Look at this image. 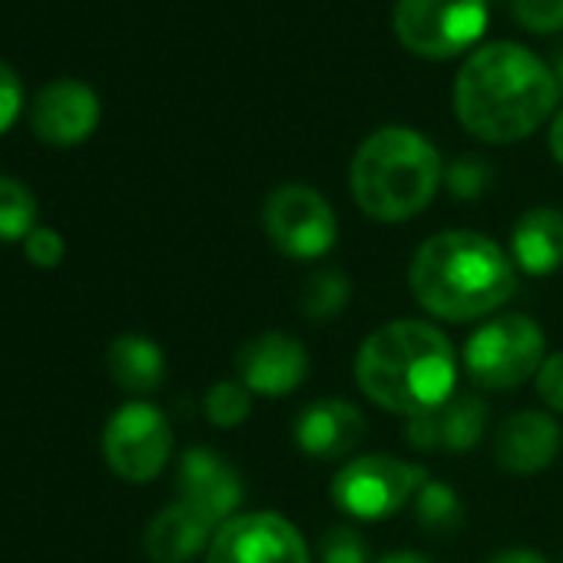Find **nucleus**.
<instances>
[{
	"label": "nucleus",
	"instance_id": "obj_2",
	"mask_svg": "<svg viewBox=\"0 0 563 563\" xmlns=\"http://www.w3.org/2000/svg\"><path fill=\"white\" fill-rule=\"evenodd\" d=\"M408 289L431 319L477 322L514 299L517 265L490 235L444 229L411 255Z\"/></svg>",
	"mask_w": 563,
	"mask_h": 563
},
{
	"label": "nucleus",
	"instance_id": "obj_31",
	"mask_svg": "<svg viewBox=\"0 0 563 563\" xmlns=\"http://www.w3.org/2000/svg\"><path fill=\"white\" fill-rule=\"evenodd\" d=\"M550 153H553V159L563 166V110L553 117V123H550Z\"/></svg>",
	"mask_w": 563,
	"mask_h": 563
},
{
	"label": "nucleus",
	"instance_id": "obj_20",
	"mask_svg": "<svg viewBox=\"0 0 563 563\" xmlns=\"http://www.w3.org/2000/svg\"><path fill=\"white\" fill-rule=\"evenodd\" d=\"M352 302V278L339 265H322L309 272V278L299 289V312L312 325H325L339 319Z\"/></svg>",
	"mask_w": 563,
	"mask_h": 563
},
{
	"label": "nucleus",
	"instance_id": "obj_7",
	"mask_svg": "<svg viewBox=\"0 0 563 563\" xmlns=\"http://www.w3.org/2000/svg\"><path fill=\"white\" fill-rule=\"evenodd\" d=\"M487 27V0H398V41L431 60L454 57L481 41Z\"/></svg>",
	"mask_w": 563,
	"mask_h": 563
},
{
	"label": "nucleus",
	"instance_id": "obj_16",
	"mask_svg": "<svg viewBox=\"0 0 563 563\" xmlns=\"http://www.w3.org/2000/svg\"><path fill=\"white\" fill-rule=\"evenodd\" d=\"M487 401L477 395H454L451 401H444L441 408L408 418L405 438L415 451H451V454H464L471 451L484 428H487Z\"/></svg>",
	"mask_w": 563,
	"mask_h": 563
},
{
	"label": "nucleus",
	"instance_id": "obj_1",
	"mask_svg": "<svg viewBox=\"0 0 563 563\" xmlns=\"http://www.w3.org/2000/svg\"><path fill=\"white\" fill-rule=\"evenodd\" d=\"M553 67L514 41L484 44L454 80V113L484 143H517L530 136L556 107Z\"/></svg>",
	"mask_w": 563,
	"mask_h": 563
},
{
	"label": "nucleus",
	"instance_id": "obj_25",
	"mask_svg": "<svg viewBox=\"0 0 563 563\" xmlns=\"http://www.w3.org/2000/svg\"><path fill=\"white\" fill-rule=\"evenodd\" d=\"M319 560L322 563H372L368 560V543L362 530L349 523H335L322 533L319 540Z\"/></svg>",
	"mask_w": 563,
	"mask_h": 563
},
{
	"label": "nucleus",
	"instance_id": "obj_27",
	"mask_svg": "<svg viewBox=\"0 0 563 563\" xmlns=\"http://www.w3.org/2000/svg\"><path fill=\"white\" fill-rule=\"evenodd\" d=\"M533 388H537V398L550 408V411H560L563 415V352H553L543 358L537 378H533Z\"/></svg>",
	"mask_w": 563,
	"mask_h": 563
},
{
	"label": "nucleus",
	"instance_id": "obj_9",
	"mask_svg": "<svg viewBox=\"0 0 563 563\" xmlns=\"http://www.w3.org/2000/svg\"><path fill=\"white\" fill-rule=\"evenodd\" d=\"M173 454V428L166 415L146 401H130L113 411L103 428V457L110 471L130 484H150L163 474Z\"/></svg>",
	"mask_w": 563,
	"mask_h": 563
},
{
	"label": "nucleus",
	"instance_id": "obj_30",
	"mask_svg": "<svg viewBox=\"0 0 563 563\" xmlns=\"http://www.w3.org/2000/svg\"><path fill=\"white\" fill-rule=\"evenodd\" d=\"M487 563H547V556L530 547H507V550H497Z\"/></svg>",
	"mask_w": 563,
	"mask_h": 563
},
{
	"label": "nucleus",
	"instance_id": "obj_6",
	"mask_svg": "<svg viewBox=\"0 0 563 563\" xmlns=\"http://www.w3.org/2000/svg\"><path fill=\"white\" fill-rule=\"evenodd\" d=\"M424 481L428 471L421 464L391 454H358L332 477V500L355 520H388L415 500Z\"/></svg>",
	"mask_w": 563,
	"mask_h": 563
},
{
	"label": "nucleus",
	"instance_id": "obj_12",
	"mask_svg": "<svg viewBox=\"0 0 563 563\" xmlns=\"http://www.w3.org/2000/svg\"><path fill=\"white\" fill-rule=\"evenodd\" d=\"M176 494L186 507L202 514L212 527L239 514L245 497L239 471L212 448H189L176 467Z\"/></svg>",
	"mask_w": 563,
	"mask_h": 563
},
{
	"label": "nucleus",
	"instance_id": "obj_5",
	"mask_svg": "<svg viewBox=\"0 0 563 563\" xmlns=\"http://www.w3.org/2000/svg\"><path fill=\"white\" fill-rule=\"evenodd\" d=\"M461 358L477 388L510 391L537 378L547 358V335L530 316L520 312L494 316L471 332Z\"/></svg>",
	"mask_w": 563,
	"mask_h": 563
},
{
	"label": "nucleus",
	"instance_id": "obj_33",
	"mask_svg": "<svg viewBox=\"0 0 563 563\" xmlns=\"http://www.w3.org/2000/svg\"><path fill=\"white\" fill-rule=\"evenodd\" d=\"M553 77H556V84L563 87V44H560L556 54H553Z\"/></svg>",
	"mask_w": 563,
	"mask_h": 563
},
{
	"label": "nucleus",
	"instance_id": "obj_28",
	"mask_svg": "<svg viewBox=\"0 0 563 563\" xmlns=\"http://www.w3.org/2000/svg\"><path fill=\"white\" fill-rule=\"evenodd\" d=\"M24 249H27V258L37 265V268H54L60 265L67 245H64V235L57 229H34L27 239H24Z\"/></svg>",
	"mask_w": 563,
	"mask_h": 563
},
{
	"label": "nucleus",
	"instance_id": "obj_17",
	"mask_svg": "<svg viewBox=\"0 0 563 563\" xmlns=\"http://www.w3.org/2000/svg\"><path fill=\"white\" fill-rule=\"evenodd\" d=\"M212 530L216 527L202 514L176 500L150 520L143 533V550L150 553L153 563H189L202 550H209Z\"/></svg>",
	"mask_w": 563,
	"mask_h": 563
},
{
	"label": "nucleus",
	"instance_id": "obj_3",
	"mask_svg": "<svg viewBox=\"0 0 563 563\" xmlns=\"http://www.w3.org/2000/svg\"><path fill=\"white\" fill-rule=\"evenodd\" d=\"M355 382L368 401L408 421L454 398L457 355L438 325L395 319L358 345Z\"/></svg>",
	"mask_w": 563,
	"mask_h": 563
},
{
	"label": "nucleus",
	"instance_id": "obj_32",
	"mask_svg": "<svg viewBox=\"0 0 563 563\" xmlns=\"http://www.w3.org/2000/svg\"><path fill=\"white\" fill-rule=\"evenodd\" d=\"M375 563H431V560L424 553H415V550H395V553H385Z\"/></svg>",
	"mask_w": 563,
	"mask_h": 563
},
{
	"label": "nucleus",
	"instance_id": "obj_13",
	"mask_svg": "<svg viewBox=\"0 0 563 563\" xmlns=\"http://www.w3.org/2000/svg\"><path fill=\"white\" fill-rule=\"evenodd\" d=\"M365 415L345 398H319L306 405L296 418L292 438L299 451L312 461H342L365 441Z\"/></svg>",
	"mask_w": 563,
	"mask_h": 563
},
{
	"label": "nucleus",
	"instance_id": "obj_22",
	"mask_svg": "<svg viewBox=\"0 0 563 563\" xmlns=\"http://www.w3.org/2000/svg\"><path fill=\"white\" fill-rule=\"evenodd\" d=\"M34 222H37L34 192L11 176H0V242L27 239L37 229Z\"/></svg>",
	"mask_w": 563,
	"mask_h": 563
},
{
	"label": "nucleus",
	"instance_id": "obj_26",
	"mask_svg": "<svg viewBox=\"0 0 563 563\" xmlns=\"http://www.w3.org/2000/svg\"><path fill=\"white\" fill-rule=\"evenodd\" d=\"M510 11L533 34H553L563 27V0H510Z\"/></svg>",
	"mask_w": 563,
	"mask_h": 563
},
{
	"label": "nucleus",
	"instance_id": "obj_15",
	"mask_svg": "<svg viewBox=\"0 0 563 563\" xmlns=\"http://www.w3.org/2000/svg\"><path fill=\"white\" fill-rule=\"evenodd\" d=\"M560 428L547 411H514L494 434V461L500 471L527 477L547 471L560 454Z\"/></svg>",
	"mask_w": 563,
	"mask_h": 563
},
{
	"label": "nucleus",
	"instance_id": "obj_8",
	"mask_svg": "<svg viewBox=\"0 0 563 563\" xmlns=\"http://www.w3.org/2000/svg\"><path fill=\"white\" fill-rule=\"evenodd\" d=\"M262 229L268 242L289 258H322L339 242L335 209L322 192L302 183H286L268 192L262 206Z\"/></svg>",
	"mask_w": 563,
	"mask_h": 563
},
{
	"label": "nucleus",
	"instance_id": "obj_4",
	"mask_svg": "<svg viewBox=\"0 0 563 563\" xmlns=\"http://www.w3.org/2000/svg\"><path fill=\"white\" fill-rule=\"evenodd\" d=\"M352 196L375 222H408L424 212L444 183V166L428 136L408 126L375 130L352 159Z\"/></svg>",
	"mask_w": 563,
	"mask_h": 563
},
{
	"label": "nucleus",
	"instance_id": "obj_24",
	"mask_svg": "<svg viewBox=\"0 0 563 563\" xmlns=\"http://www.w3.org/2000/svg\"><path fill=\"white\" fill-rule=\"evenodd\" d=\"M444 186L454 199L474 202L487 196V189L494 186V166L484 156H457L444 169Z\"/></svg>",
	"mask_w": 563,
	"mask_h": 563
},
{
	"label": "nucleus",
	"instance_id": "obj_23",
	"mask_svg": "<svg viewBox=\"0 0 563 563\" xmlns=\"http://www.w3.org/2000/svg\"><path fill=\"white\" fill-rule=\"evenodd\" d=\"M202 411H206V421L222 428V431H232L239 428L249 415H252V391L235 378H225V382H216L206 398H202Z\"/></svg>",
	"mask_w": 563,
	"mask_h": 563
},
{
	"label": "nucleus",
	"instance_id": "obj_10",
	"mask_svg": "<svg viewBox=\"0 0 563 563\" xmlns=\"http://www.w3.org/2000/svg\"><path fill=\"white\" fill-rule=\"evenodd\" d=\"M206 563H312L302 530L275 510L235 514L216 527Z\"/></svg>",
	"mask_w": 563,
	"mask_h": 563
},
{
	"label": "nucleus",
	"instance_id": "obj_11",
	"mask_svg": "<svg viewBox=\"0 0 563 563\" xmlns=\"http://www.w3.org/2000/svg\"><path fill=\"white\" fill-rule=\"evenodd\" d=\"M309 352L289 332H258L235 352V378L265 398H286L309 378Z\"/></svg>",
	"mask_w": 563,
	"mask_h": 563
},
{
	"label": "nucleus",
	"instance_id": "obj_18",
	"mask_svg": "<svg viewBox=\"0 0 563 563\" xmlns=\"http://www.w3.org/2000/svg\"><path fill=\"white\" fill-rule=\"evenodd\" d=\"M510 262L527 275H553L563 265V212L550 206L527 209L510 229Z\"/></svg>",
	"mask_w": 563,
	"mask_h": 563
},
{
	"label": "nucleus",
	"instance_id": "obj_19",
	"mask_svg": "<svg viewBox=\"0 0 563 563\" xmlns=\"http://www.w3.org/2000/svg\"><path fill=\"white\" fill-rule=\"evenodd\" d=\"M107 372L110 378L133 395H150L166 378V358L163 349L146 335H120L113 339L107 352Z\"/></svg>",
	"mask_w": 563,
	"mask_h": 563
},
{
	"label": "nucleus",
	"instance_id": "obj_21",
	"mask_svg": "<svg viewBox=\"0 0 563 563\" xmlns=\"http://www.w3.org/2000/svg\"><path fill=\"white\" fill-rule=\"evenodd\" d=\"M415 520L424 533L431 537H451L464 527V500L454 487H448L444 481H424L421 490L411 500Z\"/></svg>",
	"mask_w": 563,
	"mask_h": 563
},
{
	"label": "nucleus",
	"instance_id": "obj_14",
	"mask_svg": "<svg viewBox=\"0 0 563 563\" xmlns=\"http://www.w3.org/2000/svg\"><path fill=\"white\" fill-rule=\"evenodd\" d=\"M31 123H34V133L44 143L77 146V143H84L97 130V123H100V100L80 80H54V84H47L37 93Z\"/></svg>",
	"mask_w": 563,
	"mask_h": 563
},
{
	"label": "nucleus",
	"instance_id": "obj_29",
	"mask_svg": "<svg viewBox=\"0 0 563 563\" xmlns=\"http://www.w3.org/2000/svg\"><path fill=\"white\" fill-rule=\"evenodd\" d=\"M21 97H24L21 77L14 74V67H8L4 60H0V133H8L11 123L18 120Z\"/></svg>",
	"mask_w": 563,
	"mask_h": 563
}]
</instances>
